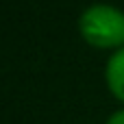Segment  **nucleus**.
<instances>
[{
	"label": "nucleus",
	"mask_w": 124,
	"mask_h": 124,
	"mask_svg": "<svg viewBox=\"0 0 124 124\" xmlns=\"http://www.w3.org/2000/svg\"><path fill=\"white\" fill-rule=\"evenodd\" d=\"M105 81H107L109 92L120 102H124V46L109 57L107 68H105Z\"/></svg>",
	"instance_id": "f03ea898"
},
{
	"label": "nucleus",
	"mask_w": 124,
	"mask_h": 124,
	"mask_svg": "<svg viewBox=\"0 0 124 124\" xmlns=\"http://www.w3.org/2000/svg\"><path fill=\"white\" fill-rule=\"evenodd\" d=\"M105 124H124V109L113 111V113L107 118V122H105Z\"/></svg>",
	"instance_id": "7ed1b4c3"
},
{
	"label": "nucleus",
	"mask_w": 124,
	"mask_h": 124,
	"mask_svg": "<svg viewBox=\"0 0 124 124\" xmlns=\"http://www.w3.org/2000/svg\"><path fill=\"white\" fill-rule=\"evenodd\" d=\"M81 37L94 48L124 46V11L111 4H92L78 17Z\"/></svg>",
	"instance_id": "f257e3e1"
}]
</instances>
